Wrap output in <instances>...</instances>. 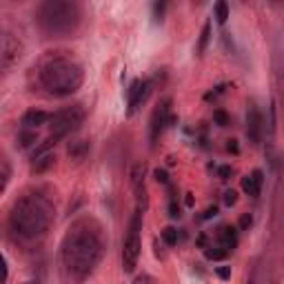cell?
Instances as JSON below:
<instances>
[{
    "label": "cell",
    "mask_w": 284,
    "mask_h": 284,
    "mask_svg": "<svg viewBox=\"0 0 284 284\" xmlns=\"http://www.w3.org/2000/svg\"><path fill=\"white\" fill-rule=\"evenodd\" d=\"M102 255V242L98 233L89 231V229H76L64 242L63 258L64 264L71 273H76L78 278L91 273L94 267L100 262Z\"/></svg>",
    "instance_id": "obj_1"
},
{
    "label": "cell",
    "mask_w": 284,
    "mask_h": 284,
    "mask_svg": "<svg viewBox=\"0 0 284 284\" xmlns=\"http://www.w3.org/2000/svg\"><path fill=\"white\" fill-rule=\"evenodd\" d=\"M51 222V206L40 195H27L18 200L11 211V226L22 237H38Z\"/></svg>",
    "instance_id": "obj_2"
},
{
    "label": "cell",
    "mask_w": 284,
    "mask_h": 284,
    "mask_svg": "<svg viewBox=\"0 0 284 284\" xmlns=\"http://www.w3.org/2000/svg\"><path fill=\"white\" fill-rule=\"evenodd\" d=\"M40 82L53 95H69L82 84V67L69 58L49 60L40 71Z\"/></svg>",
    "instance_id": "obj_3"
},
{
    "label": "cell",
    "mask_w": 284,
    "mask_h": 284,
    "mask_svg": "<svg viewBox=\"0 0 284 284\" xmlns=\"http://www.w3.org/2000/svg\"><path fill=\"white\" fill-rule=\"evenodd\" d=\"M38 20H40V27L47 33L64 36V33H71L78 27L80 9L78 5L67 2V0H47L38 9Z\"/></svg>",
    "instance_id": "obj_4"
},
{
    "label": "cell",
    "mask_w": 284,
    "mask_h": 284,
    "mask_svg": "<svg viewBox=\"0 0 284 284\" xmlns=\"http://www.w3.org/2000/svg\"><path fill=\"white\" fill-rule=\"evenodd\" d=\"M140 229H142V211H136L129 222V231H126L125 244H122V268L125 273H131L138 267L140 258Z\"/></svg>",
    "instance_id": "obj_5"
},
{
    "label": "cell",
    "mask_w": 284,
    "mask_h": 284,
    "mask_svg": "<svg viewBox=\"0 0 284 284\" xmlns=\"http://www.w3.org/2000/svg\"><path fill=\"white\" fill-rule=\"evenodd\" d=\"M82 120H84V109L80 105H76V107H67V109H63V111H58V113H53L51 116V136H56L60 140V138H64V136H69L71 131H76L80 125H82Z\"/></svg>",
    "instance_id": "obj_6"
},
{
    "label": "cell",
    "mask_w": 284,
    "mask_h": 284,
    "mask_svg": "<svg viewBox=\"0 0 284 284\" xmlns=\"http://www.w3.org/2000/svg\"><path fill=\"white\" fill-rule=\"evenodd\" d=\"M149 91H151V82L149 80H133L131 87H129V113H133L142 102L147 100Z\"/></svg>",
    "instance_id": "obj_7"
},
{
    "label": "cell",
    "mask_w": 284,
    "mask_h": 284,
    "mask_svg": "<svg viewBox=\"0 0 284 284\" xmlns=\"http://www.w3.org/2000/svg\"><path fill=\"white\" fill-rule=\"evenodd\" d=\"M169 105H171V100H162V105H158V109L153 111V118H151V140L153 142L158 140V136L162 133L167 122H174V118H169Z\"/></svg>",
    "instance_id": "obj_8"
},
{
    "label": "cell",
    "mask_w": 284,
    "mask_h": 284,
    "mask_svg": "<svg viewBox=\"0 0 284 284\" xmlns=\"http://www.w3.org/2000/svg\"><path fill=\"white\" fill-rule=\"evenodd\" d=\"M131 182H133V191H136V200H138V211L147 209V187H144V167L136 164L131 174Z\"/></svg>",
    "instance_id": "obj_9"
},
{
    "label": "cell",
    "mask_w": 284,
    "mask_h": 284,
    "mask_svg": "<svg viewBox=\"0 0 284 284\" xmlns=\"http://www.w3.org/2000/svg\"><path fill=\"white\" fill-rule=\"evenodd\" d=\"M262 116H260V111L255 107H251L247 113V138L253 142V144H258L260 138H262Z\"/></svg>",
    "instance_id": "obj_10"
},
{
    "label": "cell",
    "mask_w": 284,
    "mask_h": 284,
    "mask_svg": "<svg viewBox=\"0 0 284 284\" xmlns=\"http://www.w3.org/2000/svg\"><path fill=\"white\" fill-rule=\"evenodd\" d=\"M16 58H18V42L7 33V36L2 38V67L7 69Z\"/></svg>",
    "instance_id": "obj_11"
},
{
    "label": "cell",
    "mask_w": 284,
    "mask_h": 284,
    "mask_svg": "<svg viewBox=\"0 0 284 284\" xmlns=\"http://www.w3.org/2000/svg\"><path fill=\"white\" fill-rule=\"evenodd\" d=\"M51 120V116H49L47 111H40V109H29L22 116V125L25 126H29V129H33V126H38V125H45V122H49Z\"/></svg>",
    "instance_id": "obj_12"
},
{
    "label": "cell",
    "mask_w": 284,
    "mask_h": 284,
    "mask_svg": "<svg viewBox=\"0 0 284 284\" xmlns=\"http://www.w3.org/2000/svg\"><path fill=\"white\" fill-rule=\"evenodd\" d=\"M220 242H222V249H236L237 247V231L233 229V226H222L220 229Z\"/></svg>",
    "instance_id": "obj_13"
},
{
    "label": "cell",
    "mask_w": 284,
    "mask_h": 284,
    "mask_svg": "<svg viewBox=\"0 0 284 284\" xmlns=\"http://www.w3.org/2000/svg\"><path fill=\"white\" fill-rule=\"evenodd\" d=\"M242 189H244V193H247V195H251V198H258L262 187L255 182V178H253V175H244V178H242Z\"/></svg>",
    "instance_id": "obj_14"
},
{
    "label": "cell",
    "mask_w": 284,
    "mask_h": 284,
    "mask_svg": "<svg viewBox=\"0 0 284 284\" xmlns=\"http://www.w3.org/2000/svg\"><path fill=\"white\" fill-rule=\"evenodd\" d=\"M51 164H53V156L51 153H45V156H40V158L33 160V171H36V174H42V171L49 169Z\"/></svg>",
    "instance_id": "obj_15"
},
{
    "label": "cell",
    "mask_w": 284,
    "mask_h": 284,
    "mask_svg": "<svg viewBox=\"0 0 284 284\" xmlns=\"http://www.w3.org/2000/svg\"><path fill=\"white\" fill-rule=\"evenodd\" d=\"M162 242L167 244V247H175V244H178V229H174V226L162 229Z\"/></svg>",
    "instance_id": "obj_16"
},
{
    "label": "cell",
    "mask_w": 284,
    "mask_h": 284,
    "mask_svg": "<svg viewBox=\"0 0 284 284\" xmlns=\"http://www.w3.org/2000/svg\"><path fill=\"white\" fill-rule=\"evenodd\" d=\"M226 249H220V247H209L205 251V255H206V260H224L226 258Z\"/></svg>",
    "instance_id": "obj_17"
},
{
    "label": "cell",
    "mask_w": 284,
    "mask_h": 284,
    "mask_svg": "<svg viewBox=\"0 0 284 284\" xmlns=\"http://www.w3.org/2000/svg\"><path fill=\"white\" fill-rule=\"evenodd\" d=\"M216 20L220 22V25H224V22L229 20V5H226V2H218L216 5Z\"/></svg>",
    "instance_id": "obj_18"
},
{
    "label": "cell",
    "mask_w": 284,
    "mask_h": 284,
    "mask_svg": "<svg viewBox=\"0 0 284 284\" xmlns=\"http://www.w3.org/2000/svg\"><path fill=\"white\" fill-rule=\"evenodd\" d=\"M209 36H211V22H205L202 33H200V42H198V51H200V53H205L206 42H209Z\"/></svg>",
    "instance_id": "obj_19"
},
{
    "label": "cell",
    "mask_w": 284,
    "mask_h": 284,
    "mask_svg": "<svg viewBox=\"0 0 284 284\" xmlns=\"http://www.w3.org/2000/svg\"><path fill=\"white\" fill-rule=\"evenodd\" d=\"M84 151H87V142H82V140L69 144V156H71V158H80Z\"/></svg>",
    "instance_id": "obj_20"
},
{
    "label": "cell",
    "mask_w": 284,
    "mask_h": 284,
    "mask_svg": "<svg viewBox=\"0 0 284 284\" xmlns=\"http://www.w3.org/2000/svg\"><path fill=\"white\" fill-rule=\"evenodd\" d=\"M18 140H20V147H32L33 142H36V131H20V136H18Z\"/></svg>",
    "instance_id": "obj_21"
},
{
    "label": "cell",
    "mask_w": 284,
    "mask_h": 284,
    "mask_svg": "<svg viewBox=\"0 0 284 284\" xmlns=\"http://www.w3.org/2000/svg\"><path fill=\"white\" fill-rule=\"evenodd\" d=\"M213 122H216L218 126H226V125H229V113H226V111H222V109H216V111H213Z\"/></svg>",
    "instance_id": "obj_22"
},
{
    "label": "cell",
    "mask_w": 284,
    "mask_h": 284,
    "mask_svg": "<svg viewBox=\"0 0 284 284\" xmlns=\"http://www.w3.org/2000/svg\"><path fill=\"white\" fill-rule=\"evenodd\" d=\"M7 182H9V164H7V160H2V182H0V189L5 191Z\"/></svg>",
    "instance_id": "obj_23"
},
{
    "label": "cell",
    "mask_w": 284,
    "mask_h": 284,
    "mask_svg": "<svg viewBox=\"0 0 284 284\" xmlns=\"http://www.w3.org/2000/svg\"><path fill=\"white\" fill-rule=\"evenodd\" d=\"M236 202H237V193H236V191H226V193H224V205L226 206H233V205H236Z\"/></svg>",
    "instance_id": "obj_24"
},
{
    "label": "cell",
    "mask_w": 284,
    "mask_h": 284,
    "mask_svg": "<svg viewBox=\"0 0 284 284\" xmlns=\"http://www.w3.org/2000/svg\"><path fill=\"white\" fill-rule=\"evenodd\" d=\"M251 224H253V218L249 216V213H244V216L240 218V229H242V231H247Z\"/></svg>",
    "instance_id": "obj_25"
},
{
    "label": "cell",
    "mask_w": 284,
    "mask_h": 284,
    "mask_svg": "<svg viewBox=\"0 0 284 284\" xmlns=\"http://www.w3.org/2000/svg\"><path fill=\"white\" fill-rule=\"evenodd\" d=\"M218 174H220V178H222V180H229V178H231V174H233V169L229 167V164H224V167L218 169Z\"/></svg>",
    "instance_id": "obj_26"
},
{
    "label": "cell",
    "mask_w": 284,
    "mask_h": 284,
    "mask_svg": "<svg viewBox=\"0 0 284 284\" xmlns=\"http://www.w3.org/2000/svg\"><path fill=\"white\" fill-rule=\"evenodd\" d=\"M153 175H156V180H158V182H162V184L169 182L167 171H164V169H156V171H153Z\"/></svg>",
    "instance_id": "obj_27"
},
{
    "label": "cell",
    "mask_w": 284,
    "mask_h": 284,
    "mask_svg": "<svg viewBox=\"0 0 284 284\" xmlns=\"http://www.w3.org/2000/svg\"><path fill=\"white\" fill-rule=\"evenodd\" d=\"M226 151H229V153H240L237 140H226Z\"/></svg>",
    "instance_id": "obj_28"
},
{
    "label": "cell",
    "mask_w": 284,
    "mask_h": 284,
    "mask_svg": "<svg viewBox=\"0 0 284 284\" xmlns=\"http://www.w3.org/2000/svg\"><path fill=\"white\" fill-rule=\"evenodd\" d=\"M218 275H220L222 280H229L231 278V267H220L218 268Z\"/></svg>",
    "instance_id": "obj_29"
},
{
    "label": "cell",
    "mask_w": 284,
    "mask_h": 284,
    "mask_svg": "<svg viewBox=\"0 0 284 284\" xmlns=\"http://www.w3.org/2000/svg\"><path fill=\"white\" fill-rule=\"evenodd\" d=\"M218 216V206H209V209L205 211V216H202V220H211V218Z\"/></svg>",
    "instance_id": "obj_30"
},
{
    "label": "cell",
    "mask_w": 284,
    "mask_h": 284,
    "mask_svg": "<svg viewBox=\"0 0 284 284\" xmlns=\"http://www.w3.org/2000/svg\"><path fill=\"white\" fill-rule=\"evenodd\" d=\"M169 216H171V218H178L180 216V206L175 205V202H171V205H169Z\"/></svg>",
    "instance_id": "obj_31"
},
{
    "label": "cell",
    "mask_w": 284,
    "mask_h": 284,
    "mask_svg": "<svg viewBox=\"0 0 284 284\" xmlns=\"http://www.w3.org/2000/svg\"><path fill=\"white\" fill-rule=\"evenodd\" d=\"M133 284H153V280L149 278V275H138L136 282H133Z\"/></svg>",
    "instance_id": "obj_32"
},
{
    "label": "cell",
    "mask_w": 284,
    "mask_h": 284,
    "mask_svg": "<svg viewBox=\"0 0 284 284\" xmlns=\"http://www.w3.org/2000/svg\"><path fill=\"white\" fill-rule=\"evenodd\" d=\"M184 202H187V206H193V195L187 193V200H184Z\"/></svg>",
    "instance_id": "obj_33"
}]
</instances>
